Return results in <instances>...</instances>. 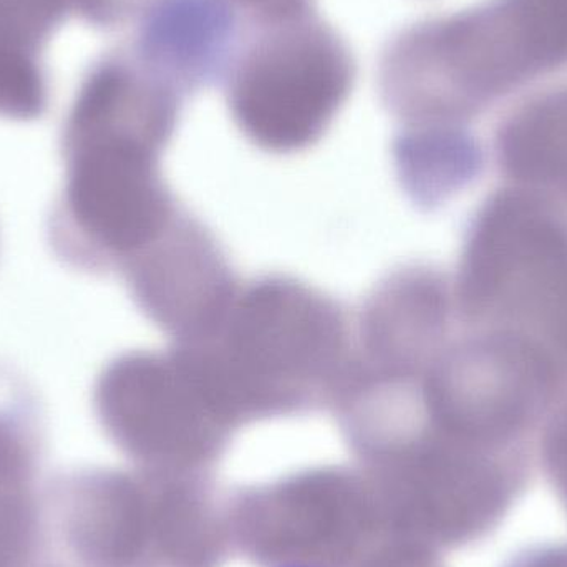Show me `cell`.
I'll return each instance as SVG.
<instances>
[{
    "label": "cell",
    "mask_w": 567,
    "mask_h": 567,
    "mask_svg": "<svg viewBox=\"0 0 567 567\" xmlns=\"http://www.w3.org/2000/svg\"><path fill=\"white\" fill-rule=\"evenodd\" d=\"M343 349L346 327L332 300L302 284L269 278L235 293L218 327L185 350L226 413L235 415L326 385Z\"/></svg>",
    "instance_id": "cell-1"
},
{
    "label": "cell",
    "mask_w": 567,
    "mask_h": 567,
    "mask_svg": "<svg viewBox=\"0 0 567 567\" xmlns=\"http://www.w3.org/2000/svg\"><path fill=\"white\" fill-rule=\"evenodd\" d=\"M65 185L50 218V243L69 266H126L172 229L159 176L166 143L116 130L62 132Z\"/></svg>",
    "instance_id": "cell-2"
},
{
    "label": "cell",
    "mask_w": 567,
    "mask_h": 567,
    "mask_svg": "<svg viewBox=\"0 0 567 567\" xmlns=\"http://www.w3.org/2000/svg\"><path fill=\"white\" fill-rule=\"evenodd\" d=\"M355 72L346 40L312 9L261 20L243 37L226 73L229 110L265 152H300L332 125Z\"/></svg>",
    "instance_id": "cell-3"
},
{
    "label": "cell",
    "mask_w": 567,
    "mask_h": 567,
    "mask_svg": "<svg viewBox=\"0 0 567 567\" xmlns=\"http://www.w3.org/2000/svg\"><path fill=\"white\" fill-rule=\"evenodd\" d=\"M93 396L103 425L130 445L188 435L226 416L183 350L116 357Z\"/></svg>",
    "instance_id": "cell-4"
},
{
    "label": "cell",
    "mask_w": 567,
    "mask_h": 567,
    "mask_svg": "<svg viewBox=\"0 0 567 567\" xmlns=\"http://www.w3.org/2000/svg\"><path fill=\"white\" fill-rule=\"evenodd\" d=\"M136 19L128 45L183 93L228 73L243 40L226 0H152Z\"/></svg>",
    "instance_id": "cell-5"
},
{
    "label": "cell",
    "mask_w": 567,
    "mask_h": 567,
    "mask_svg": "<svg viewBox=\"0 0 567 567\" xmlns=\"http://www.w3.org/2000/svg\"><path fill=\"white\" fill-rule=\"evenodd\" d=\"M86 0H0V56L45 66L43 52L72 16L82 19Z\"/></svg>",
    "instance_id": "cell-6"
},
{
    "label": "cell",
    "mask_w": 567,
    "mask_h": 567,
    "mask_svg": "<svg viewBox=\"0 0 567 567\" xmlns=\"http://www.w3.org/2000/svg\"><path fill=\"white\" fill-rule=\"evenodd\" d=\"M235 9L246 10L255 22L279 19L310 9V0H226Z\"/></svg>",
    "instance_id": "cell-7"
},
{
    "label": "cell",
    "mask_w": 567,
    "mask_h": 567,
    "mask_svg": "<svg viewBox=\"0 0 567 567\" xmlns=\"http://www.w3.org/2000/svg\"><path fill=\"white\" fill-rule=\"evenodd\" d=\"M292 567H307V566H292Z\"/></svg>",
    "instance_id": "cell-8"
}]
</instances>
